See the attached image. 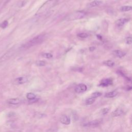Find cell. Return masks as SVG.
<instances>
[{"instance_id": "cell-1", "label": "cell", "mask_w": 132, "mask_h": 132, "mask_svg": "<svg viewBox=\"0 0 132 132\" xmlns=\"http://www.w3.org/2000/svg\"><path fill=\"white\" fill-rule=\"evenodd\" d=\"M46 34H40L39 35L29 41H28L27 42H26L25 44H24L22 48L23 49H27L29 48H30L32 46H36L37 45H38L39 44H41L46 39Z\"/></svg>"}, {"instance_id": "cell-2", "label": "cell", "mask_w": 132, "mask_h": 132, "mask_svg": "<svg viewBox=\"0 0 132 132\" xmlns=\"http://www.w3.org/2000/svg\"><path fill=\"white\" fill-rule=\"evenodd\" d=\"M59 0H47L46 1L39 9L37 14H40L41 13L46 12L51 8H52Z\"/></svg>"}, {"instance_id": "cell-3", "label": "cell", "mask_w": 132, "mask_h": 132, "mask_svg": "<svg viewBox=\"0 0 132 132\" xmlns=\"http://www.w3.org/2000/svg\"><path fill=\"white\" fill-rule=\"evenodd\" d=\"M86 13L82 11H75L70 14H69L66 18L67 21H73L81 19L86 15Z\"/></svg>"}, {"instance_id": "cell-4", "label": "cell", "mask_w": 132, "mask_h": 132, "mask_svg": "<svg viewBox=\"0 0 132 132\" xmlns=\"http://www.w3.org/2000/svg\"><path fill=\"white\" fill-rule=\"evenodd\" d=\"M102 123V120H98V119H96L93 121H91L90 122H89L86 123H84L82 126L84 127H91V128H93L97 126H98L101 123Z\"/></svg>"}, {"instance_id": "cell-5", "label": "cell", "mask_w": 132, "mask_h": 132, "mask_svg": "<svg viewBox=\"0 0 132 132\" xmlns=\"http://www.w3.org/2000/svg\"><path fill=\"white\" fill-rule=\"evenodd\" d=\"M87 90V86L84 84H79L75 88V92L77 93H81Z\"/></svg>"}, {"instance_id": "cell-6", "label": "cell", "mask_w": 132, "mask_h": 132, "mask_svg": "<svg viewBox=\"0 0 132 132\" xmlns=\"http://www.w3.org/2000/svg\"><path fill=\"white\" fill-rule=\"evenodd\" d=\"M112 80L111 78H105L101 80L99 84V86L102 87H106L109 86H110L112 84Z\"/></svg>"}, {"instance_id": "cell-7", "label": "cell", "mask_w": 132, "mask_h": 132, "mask_svg": "<svg viewBox=\"0 0 132 132\" xmlns=\"http://www.w3.org/2000/svg\"><path fill=\"white\" fill-rule=\"evenodd\" d=\"M103 4L102 1H99V0H95L93 1H92L91 2H90L87 5V7L89 8H94L96 7H98L101 6Z\"/></svg>"}, {"instance_id": "cell-8", "label": "cell", "mask_w": 132, "mask_h": 132, "mask_svg": "<svg viewBox=\"0 0 132 132\" xmlns=\"http://www.w3.org/2000/svg\"><path fill=\"white\" fill-rule=\"evenodd\" d=\"M129 21V19L127 18H121L118 19L116 22V24L118 27H122L127 22Z\"/></svg>"}, {"instance_id": "cell-9", "label": "cell", "mask_w": 132, "mask_h": 132, "mask_svg": "<svg viewBox=\"0 0 132 132\" xmlns=\"http://www.w3.org/2000/svg\"><path fill=\"white\" fill-rule=\"evenodd\" d=\"M60 122L64 125H69L71 123V120L70 118L66 115H63L60 119Z\"/></svg>"}, {"instance_id": "cell-10", "label": "cell", "mask_w": 132, "mask_h": 132, "mask_svg": "<svg viewBox=\"0 0 132 132\" xmlns=\"http://www.w3.org/2000/svg\"><path fill=\"white\" fill-rule=\"evenodd\" d=\"M28 81V79L26 77H20L16 78L14 81L18 85H21L26 83Z\"/></svg>"}, {"instance_id": "cell-11", "label": "cell", "mask_w": 132, "mask_h": 132, "mask_svg": "<svg viewBox=\"0 0 132 132\" xmlns=\"http://www.w3.org/2000/svg\"><path fill=\"white\" fill-rule=\"evenodd\" d=\"M22 102V100L19 98H12L7 100V103L10 105H18Z\"/></svg>"}, {"instance_id": "cell-12", "label": "cell", "mask_w": 132, "mask_h": 132, "mask_svg": "<svg viewBox=\"0 0 132 132\" xmlns=\"http://www.w3.org/2000/svg\"><path fill=\"white\" fill-rule=\"evenodd\" d=\"M112 54L114 56H115L116 57H117L118 58H122L123 57H124L126 53L120 51V50H114L112 51Z\"/></svg>"}, {"instance_id": "cell-13", "label": "cell", "mask_w": 132, "mask_h": 132, "mask_svg": "<svg viewBox=\"0 0 132 132\" xmlns=\"http://www.w3.org/2000/svg\"><path fill=\"white\" fill-rule=\"evenodd\" d=\"M124 111L121 108H117L112 112L111 115L112 117H118L122 115Z\"/></svg>"}, {"instance_id": "cell-14", "label": "cell", "mask_w": 132, "mask_h": 132, "mask_svg": "<svg viewBox=\"0 0 132 132\" xmlns=\"http://www.w3.org/2000/svg\"><path fill=\"white\" fill-rule=\"evenodd\" d=\"M118 92L117 90H113V91L106 93L105 94L104 96L107 98H113L115 97L118 94Z\"/></svg>"}, {"instance_id": "cell-15", "label": "cell", "mask_w": 132, "mask_h": 132, "mask_svg": "<svg viewBox=\"0 0 132 132\" xmlns=\"http://www.w3.org/2000/svg\"><path fill=\"white\" fill-rule=\"evenodd\" d=\"M95 100V98L91 96V97H88V98L86 99V100L85 101V104L87 105H91L92 104H93Z\"/></svg>"}, {"instance_id": "cell-16", "label": "cell", "mask_w": 132, "mask_h": 132, "mask_svg": "<svg viewBox=\"0 0 132 132\" xmlns=\"http://www.w3.org/2000/svg\"><path fill=\"white\" fill-rule=\"evenodd\" d=\"M26 98L29 100V101H31L32 100L34 99H35V98H36V95L31 92H29V93H27L26 94Z\"/></svg>"}, {"instance_id": "cell-17", "label": "cell", "mask_w": 132, "mask_h": 132, "mask_svg": "<svg viewBox=\"0 0 132 132\" xmlns=\"http://www.w3.org/2000/svg\"><path fill=\"white\" fill-rule=\"evenodd\" d=\"M120 10L121 11H123V12L129 11L131 10V6H123L121 7Z\"/></svg>"}, {"instance_id": "cell-18", "label": "cell", "mask_w": 132, "mask_h": 132, "mask_svg": "<svg viewBox=\"0 0 132 132\" xmlns=\"http://www.w3.org/2000/svg\"><path fill=\"white\" fill-rule=\"evenodd\" d=\"M103 63L106 65V66H108V67H112L113 66H114V62L112 61V60H106L105 61L103 62Z\"/></svg>"}, {"instance_id": "cell-19", "label": "cell", "mask_w": 132, "mask_h": 132, "mask_svg": "<svg viewBox=\"0 0 132 132\" xmlns=\"http://www.w3.org/2000/svg\"><path fill=\"white\" fill-rule=\"evenodd\" d=\"M36 65L39 66V67H43V66L45 65L46 62L44 61L39 60L36 62Z\"/></svg>"}, {"instance_id": "cell-20", "label": "cell", "mask_w": 132, "mask_h": 132, "mask_svg": "<svg viewBox=\"0 0 132 132\" xmlns=\"http://www.w3.org/2000/svg\"><path fill=\"white\" fill-rule=\"evenodd\" d=\"M42 56L44 57V58H51L53 57V55L51 53H43L42 54Z\"/></svg>"}, {"instance_id": "cell-21", "label": "cell", "mask_w": 132, "mask_h": 132, "mask_svg": "<svg viewBox=\"0 0 132 132\" xmlns=\"http://www.w3.org/2000/svg\"><path fill=\"white\" fill-rule=\"evenodd\" d=\"M101 95H102V93L99 92H93L92 93L91 97H94V98H96L101 96Z\"/></svg>"}, {"instance_id": "cell-22", "label": "cell", "mask_w": 132, "mask_h": 132, "mask_svg": "<svg viewBox=\"0 0 132 132\" xmlns=\"http://www.w3.org/2000/svg\"><path fill=\"white\" fill-rule=\"evenodd\" d=\"M77 36H78V37H79V38H86L88 37V35L86 33H85V32L79 33L77 35Z\"/></svg>"}, {"instance_id": "cell-23", "label": "cell", "mask_w": 132, "mask_h": 132, "mask_svg": "<svg viewBox=\"0 0 132 132\" xmlns=\"http://www.w3.org/2000/svg\"><path fill=\"white\" fill-rule=\"evenodd\" d=\"M8 24V22L7 21H4L1 24H0V27H2V28H6Z\"/></svg>"}, {"instance_id": "cell-24", "label": "cell", "mask_w": 132, "mask_h": 132, "mask_svg": "<svg viewBox=\"0 0 132 132\" xmlns=\"http://www.w3.org/2000/svg\"><path fill=\"white\" fill-rule=\"evenodd\" d=\"M125 43L127 44H131V38L130 37H128L125 39Z\"/></svg>"}, {"instance_id": "cell-25", "label": "cell", "mask_w": 132, "mask_h": 132, "mask_svg": "<svg viewBox=\"0 0 132 132\" xmlns=\"http://www.w3.org/2000/svg\"><path fill=\"white\" fill-rule=\"evenodd\" d=\"M109 110V109L108 108H105L102 109V113L103 114H107Z\"/></svg>"}, {"instance_id": "cell-26", "label": "cell", "mask_w": 132, "mask_h": 132, "mask_svg": "<svg viewBox=\"0 0 132 132\" xmlns=\"http://www.w3.org/2000/svg\"><path fill=\"white\" fill-rule=\"evenodd\" d=\"M95 49V47H94V46H93V47H89V51H91V52L93 51Z\"/></svg>"}]
</instances>
